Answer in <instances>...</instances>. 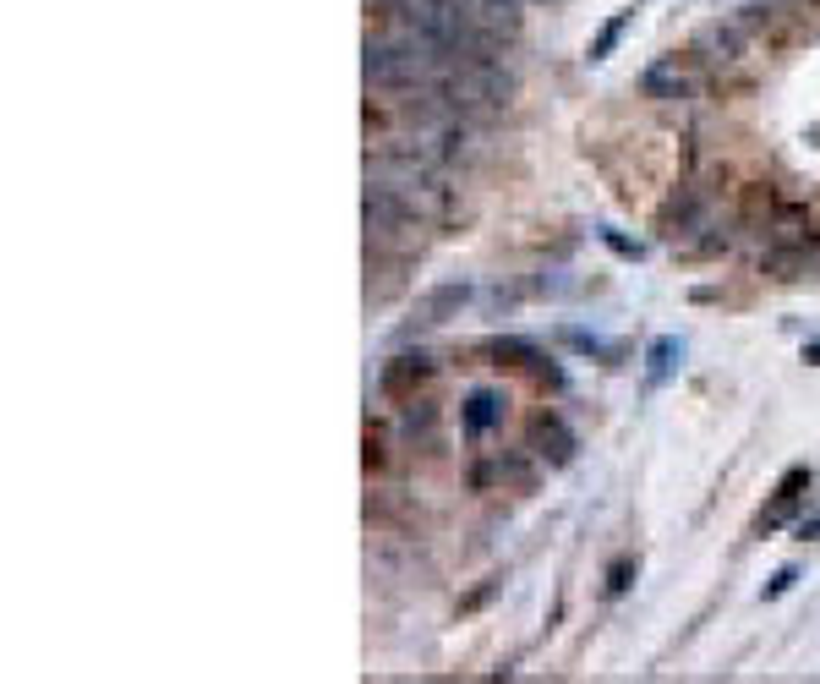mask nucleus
I'll return each instance as SVG.
<instances>
[{
  "instance_id": "f257e3e1",
  "label": "nucleus",
  "mask_w": 820,
  "mask_h": 684,
  "mask_svg": "<svg viewBox=\"0 0 820 684\" xmlns=\"http://www.w3.org/2000/svg\"><path fill=\"white\" fill-rule=\"evenodd\" d=\"M460 55H449L443 44H432L427 33L416 28H389V33H372L361 44V72H367L372 88L383 94H405V88H421V83H438Z\"/></svg>"
},
{
  "instance_id": "f03ea898",
  "label": "nucleus",
  "mask_w": 820,
  "mask_h": 684,
  "mask_svg": "<svg viewBox=\"0 0 820 684\" xmlns=\"http://www.w3.org/2000/svg\"><path fill=\"white\" fill-rule=\"evenodd\" d=\"M367 181H378V187L410 197L416 208H438L443 197V170L427 165L421 154H410V148H378V154H367Z\"/></svg>"
},
{
  "instance_id": "7ed1b4c3",
  "label": "nucleus",
  "mask_w": 820,
  "mask_h": 684,
  "mask_svg": "<svg viewBox=\"0 0 820 684\" xmlns=\"http://www.w3.org/2000/svg\"><path fill=\"white\" fill-rule=\"evenodd\" d=\"M361 219H367V241H400V236H410V230L421 225V208L410 203V197L378 187V181H367Z\"/></svg>"
},
{
  "instance_id": "20e7f679",
  "label": "nucleus",
  "mask_w": 820,
  "mask_h": 684,
  "mask_svg": "<svg viewBox=\"0 0 820 684\" xmlns=\"http://www.w3.org/2000/svg\"><path fill=\"white\" fill-rule=\"evenodd\" d=\"M471 280H443L432 285V291L416 296V307H410V318L400 323V340H410V334H427V329H443L449 318H460L465 307H471Z\"/></svg>"
},
{
  "instance_id": "39448f33",
  "label": "nucleus",
  "mask_w": 820,
  "mask_h": 684,
  "mask_svg": "<svg viewBox=\"0 0 820 684\" xmlns=\"http://www.w3.org/2000/svg\"><path fill=\"white\" fill-rule=\"evenodd\" d=\"M706 225H711V197H706V187H695V181L667 192V203L656 208V236L662 241H684Z\"/></svg>"
},
{
  "instance_id": "423d86ee",
  "label": "nucleus",
  "mask_w": 820,
  "mask_h": 684,
  "mask_svg": "<svg viewBox=\"0 0 820 684\" xmlns=\"http://www.w3.org/2000/svg\"><path fill=\"white\" fill-rule=\"evenodd\" d=\"M810 493H815V471H804V466H793L788 477L777 482V493H771V504L760 509V520H755V531L760 537H771V531H782L793 515H799L804 504H810Z\"/></svg>"
},
{
  "instance_id": "0eeeda50",
  "label": "nucleus",
  "mask_w": 820,
  "mask_h": 684,
  "mask_svg": "<svg viewBox=\"0 0 820 684\" xmlns=\"http://www.w3.org/2000/svg\"><path fill=\"white\" fill-rule=\"evenodd\" d=\"M503 416H509V394L482 384V389H471L460 400V433L465 438H487L492 427H503Z\"/></svg>"
},
{
  "instance_id": "6e6552de",
  "label": "nucleus",
  "mask_w": 820,
  "mask_h": 684,
  "mask_svg": "<svg viewBox=\"0 0 820 684\" xmlns=\"http://www.w3.org/2000/svg\"><path fill=\"white\" fill-rule=\"evenodd\" d=\"M574 449H580V438H574V427L564 422V416H553V411H542L531 422V455L536 460H547V466H569L574 460Z\"/></svg>"
},
{
  "instance_id": "1a4fd4ad",
  "label": "nucleus",
  "mask_w": 820,
  "mask_h": 684,
  "mask_svg": "<svg viewBox=\"0 0 820 684\" xmlns=\"http://www.w3.org/2000/svg\"><path fill=\"white\" fill-rule=\"evenodd\" d=\"M432 373H438V362H432L427 351H400V356H389V362H383L378 389L394 394V400H405V394H416Z\"/></svg>"
},
{
  "instance_id": "9d476101",
  "label": "nucleus",
  "mask_w": 820,
  "mask_h": 684,
  "mask_svg": "<svg viewBox=\"0 0 820 684\" xmlns=\"http://www.w3.org/2000/svg\"><path fill=\"white\" fill-rule=\"evenodd\" d=\"M394 433H400V444H410V449H427V444H438V405H432L427 394H405V405H400V422H394Z\"/></svg>"
},
{
  "instance_id": "9b49d317",
  "label": "nucleus",
  "mask_w": 820,
  "mask_h": 684,
  "mask_svg": "<svg viewBox=\"0 0 820 684\" xmlns=\"http://www.w3.org/2000/svg\"><path fill=\"white\" fill-rule=\"evenodd\" d=\"M766 241L777 247H815V214L804 203H777V214L766 219Z\"/></svg>"
},
{
  "instance_id": "f8f14e48",
  "label": "nucleus",
  "mask_w": 820,
  "mask_h": 684,
  "mask_svg": "<svg viewBox=\"0 0 820 684\" xmlns=\"http://www.w3.org/2000/svg\"><path fill=\"white\" fill-rule=\"evenodd\" d=\"M531 477H536V466H531V455H520V449H514V455H498V460H482V466L471 471V488H531Z\"/></svg>"
},
{
  "instance_id": "ddd939ff",
  "label": "nucleus",
  "mask_w": 820,
  "mask_h": 684,
  "mask_svg": "<svg viewBox=\"0 0 820 684\" xmlns=\"http://www.w3.org/2000/svg\"><path fill=\"white\" fill-rule=\"evenodd\" d=\"M744 39H749V28L744 22H711L706 33L695 39V50L706 55V61H738V50H744Z\"/></svg>"
},
{
  "instance_id": "4468645a",
  "label": "nucleus",
  "mask_w": 820,
  "mask_h": 684,
  "mask_svg": "<svg viewBox=\"0 0 820 684\" xmlns=\"http://www.w3.org/2000/svg\"><path fill=\"white\" fill-rule=\"evenodd\" d=\"M689 88H695V77H689L678 61H656L651 72L640 77V94L646 99H684Z\"/></svg>"
},
{
  "instance_id": "2eb2a0df",
  "label": "nucleus",
  "mask_w": 820,
  "mask_h": 684,
  "mask_svg": "<svg viewBox=\"0 0 820 684\" xmlns=\"http://www.w3.org/2000/svg\"><path fill=\"white\" fill-rule=\"evenodd\" d=\"M810 258H815V247H777V241H766V252H760V274H771V280H804Z\"/></svg>"
},
{
  "instance_id": "dca6fc26",
  "label": "nucleus",
  "mask_w": 820,
  "mask_h": 684,
  "mask_svg": "<svg viewBox=\"0 0 820 684\" xmlns=\"http://www.w3.org/2000/svg\"><path fill=\"white\" fill-rule=\"evenodd\" d=\"M684 367V340H673V334H662V340L646 351V389H662L667 378Z\"/></svg>"
},
{
  "instance_id": "f3484780",
  "label": "nucleus",
  "mask_w": 820,
  "mask_h": 684,
  "mask_svg": "<svg viewBox=\"0 0 820 684\" xmlns=\"http://www.w3.org/2000/svg\"><path fill=\"white\" fill-rule=\"evenodd\" d=\"M394 427H383V422H372L367 427V471H389L394 466Z\"/></svg>"
},
{
  "instance_id": "a211bd4d",
  "label": "nucleus",
  "mask_w": 820,
  "mask_h": 684,
  "mask_svg": "<svg viewBox=\"0 0 820 684\" xmlns=\"http://www.w3.org/2000/svg\"><path fill=\"white\" fill-rule=\"evenodd\" d=\"M629 22H635V6H629V11H618L613 22H602V33L591 39V50H585V55H591V61H607V55L618 50V39L629 33Z\"/></svg>"
},
{
  "instance_id": "6ab92c4d",
  "label": "nucleus",
  "mask_w": 820,
  "mask_h": 684,
  "mask_svg": "<svg viewBox=\"0 0 820 684\" xmlns=\"http://www.w3.org/2000/svg\"><path fill=\"white\" fill-rule=\"evenodd\" d=\"M558 340L564 345H574L580 356H613V345H602L596 334H585V329H558Z\"/></svg>"
},
{
  "instance_id": "aec40b11",
  "label": "nucleus",
  "mask_w": 820,
  "mask_h": 684,
  "mask_svg": "<svg viewBox=\"0 0 820 684\" xmlns=\"http://www.w3.org/2000/svg\"><path fill=\"white\" fill-rule=\"evenodd\" d=\"M635 575H640V570H635V559H618L613 570H607V597H624V591L635 586Z\"/></svg>"
},
{
  "instance_id": "412c9836",
  "label": "nucleus",
  "mask_w": 820,
  "mask_h": 684,
  "mask_svg": "<svg viewBox=\"0 0 820 684\" xmlns=\"http://www.w3.org/2000/svg\"><path fill=\"white\" fill-rule=\"evenodd\" d=\"M799 581H804V575H799V564H788V570H777V575H771V586L760 591V602H777V597H788V591L799 586Z\"/></svg>"
},
{
  "instance_id": "4be33fe9",
  "label": "nucleus",
  "mask_w": 820,
  "mask_h": 684,
  "mask_svg": "<svg viewBox=\"0 0 820 684\" xmlns=\"http://www.w3.org/2000/svg\"><path fill=\"white\" fill-rule=\"evenodd\" d=\"M476 6H487L492 17H498L503 28L514 33V28H520V11H525V0H476Z\"/></svg>"
},
{
  "instance_id": "5701e85b",
  "label": "nucleus",
  "mask_w": 820,
  "mask_h": 684,
  "mask_svg": "<svg viewBox=\"0 0 820 684\" xmlns=\"http://www.w3.org/2000/svg\"><path fill=\"white\" fill-rule=\"evenodd\" d=\"M596 236H602V241H607V247H613V252H618V258H640V241H624V236H618V230H607V225H602V230H596Z\"/></svg>"
},
{
  "instance_id": "b1692460",
  "label": "nucleus",
  "mask_w": 820,
  "mask_h": 684,
  "mask_svg": "<svg viewBox=\"0 0 820 684\" xmlns=\"http://www.w3.org/2000/svg\"><path fill=\"white\" fill-rule=\"evenodd\" d=\"M367 6H372V11H389V17H400L405 0H367Z\"/></svg>"
},
{
  "instance_id": "393cba45",
  "label": "nucleus",
  "mask_w": 820,
  "mask_h": 684,
  "mask_svg": "<svg viewBox=\"0 0 820 684\" xmlns=\"http://www.w3.org/2000/svg\"><path fill=\"white\" fill-rule=\"evenodd\" d=\"M810 537H820V515H815V520H804V526H799V542H810Z\"/></svg>"
},
{
  "instance_id": "a878e982",
  "label": "nucleus",
  "mask_w": 820,
  "mask_h": 684,
  "mask_svg": "<svg viewBox=\"0 0 820 684\" xmlns=\"http://www.w3.org/2000/svg\"><path fill=\"white\" fill-rule=\"evenodd\" d=\"M804 362H820V340H815V345H804Z\"/></svg>"
}]
</instances>
